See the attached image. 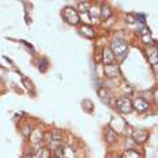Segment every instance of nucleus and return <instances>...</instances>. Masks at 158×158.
<instances>
[{"mask_svg":"<svg viewBox=\"0 0 158 158\" xmlns=\"http://www.w3.org/2000/svg\"><path fill=\"white\" fill-rule=\"evenodd\" d=\"M111 52L114 53L115 57H118V58L122 60L126 57V54H127L128 48L123 41H115V42H112V45H111Z\"/></svg>","mask_w":158,"mask_h":158,"instance_id":"obj_1","label":"nucleus"},{"mask_svg":"<svg viewBox=\"0 0 158 158\" xmlns=\"http://www.w3.org/2000/svg\"><path fill=\"white\" fill-rule=\"evenodd\" d=\"M62 16L68 23L73 24V26H76V24H78V22H80L78 12L74 8H72V7H65V8L62 10Z\"/></svg>","mask_w":158,"mask_h":158,"instance_id":"obj_2","label":"nucleus"},{"mask_svg":"<svg viewBox=\"0 0 158 158\" xmlns=\"http://www.w3.org/2000/svg\"><path fill=\"white\" fill-rule=\"evenodd\" d=\"M116 108L118 111H120L122 114H130L132 111V103L131 100L126 96H122V98L116 99Z\"/></svg>","mask_w":158,"mask_h":158,"instance_id":"obj_3","label":"nucleus"},{"mask_svg":"<svg viewBox=\"0 0 158 158\" xmlns=\"http://www.w3.org/2000/svg\"><path fill=\"white\" fill-rule=\"evenodd\" d=\"M104 73H106L107 77L114 78L118 77L120 74V69L118 64H110V65H104Z\"/></svg>","mask_w":158,"mask_h":158,"instance_id":"obj_4","label":"nucleus"},{"mask_svg":"<svg viewBox=\"0 0 158 158\" xmlns=\"http://www.w3.org/2000/svg\"><path fill=\"white\" fill-rule=\"evenodd\" d=\"M150 107V104L147 100H145L143 98H138L134 100V103H132V108H135L138 112H143V111H146L147 108Z\"/></svg>","mask_w":158,"mask_h":158,"instance_id":"obj_5","label":"nucleus"},{"mask_svg":"<svg viewBox=\"0 0 158 158\" xmlns=\"http://www.w3.org/2000/svg\"><path fill=\"white\" fill-rule=\"evenodd\" d=\"M149 138V132L146 130H135L132 132V139L136 142V143H145Z\"/></svg>","mask_w":158,"mask_h":158,"instance_id":"obj_6","label":"nucleus"},{"mask_svg":"<svg viewBox=\"0 0 158 158\" xmlns=\"http://www.w3.org/2000/svg\"><path fill=\"white\" fill-rule=\"evenodd\" d=\"M103 62L104 65H110V64H115V56L111 52V49H104L103 50Z\"/></svg>","mask_w":158,"mask_h":158,"instance_id":"obj_7","label":"nucleus"},{"mask_svg":"<svg viewBox=\"0 0 158 158\" xmlns=\"http://www.w3.org/2000/svg\"><path fill=\"white\" fill-rule=\"evenodd\" d=\"M98 95L100 96V99H102L104 103L110 104V100H111V98H112V95H111V92L108 91V89H106V88H99Z\"/></svg>","mask_w":158,"mask_h":158,"instance_id":"obj_8","label":"nucleus"},{"mask_svg":"<svg viewBox=\"0 0 158 158\" xmlns=\"http://www.w3.org/2000/svg\"><path fill=\"white\" fill-rule=\"evenodd\" d=\"M106 139H107V142L108 143H114V142L118 141V134L111 127H108L106 130Z\"/></svg>","mask_w":158,"mask_h":158,"instance_id":"obj_9","label":"nucleus"},{"mask_svg":"<svg viewBox=\"0 0 158 158\" xmlns=\"http://www.w3.org/2000/svg\"><path fill=\"white\" fill-rule=\"evenodd\" d=\"M141 34H142V42L145 45H152L154 42L152 39V37H150V33H149V30H147V28H142Z\"/></svg>","mask_w":158,"mask_h":158,"instance_id":"obj_10","label":"nucleus"},{"mask_svg":"<svg viewBox=\"0 0 158 158\" xmlns=\"http://www.w3.org/2000/svg\"><path fill=\"white\" fill-rule=\"evenodd\" d=\"M80 31H81V34L85 35L87 38H95V30H93L92 27H89V26H82V27L80 28Z\"/></svg>","mask_w":158,"mask_h":158,"instance_id":"obj_11","label":"nucleus"},{"mask_svg":"<svg viewBox=\"0 0 158 158\" xmlns=\"http://www.w3.org/2000/svg\"><path fill=\"white\" fill-rule=\"evenodd\" d=\"M149 60H150V64L153 65V68L156 69L157 66V62H158V54H157V49L154 48L152 53H149Z\"/></svg>","mask_w":158,"mask_h":158,"instance_id":"obj_12","label":"nucleus"},{"mask_svg":"<svg viewBox=\"0 0 158 158\" xmlns=\"http://www.w3.org/2000/svg\"><path fill=\"white\" fill-rule=\"evenodd\" d=\"M122 158H141V156H139L138 152H135V150H127V152H124Z\"/></svg>","mask_w":158,"mask_h":158,"instance_id":"obj_13","label":"nucleus"},{"mask_svg":"<svg viewBox=\"0 0 158 158\" xmlns=\"http://www.w3.org/2000/svg\"><path fill=\"white\" fill-rule=\"evenodd\" d=\"M100 15H102V18H106L107 19V18L111 16V10L107 6H103L102 10H100Z\"/></svg>","mask_w":158,"mask_h":158,"instance_id":"obj_14","label":"nucleus"},{"mask_svg":"<svg viewBox=\"0 0 158 158\" xmlns=\"http://www.w3.org/2000/svg\"><path fill=\"white\" fill-rule=\"evenodd\" d=\"M50 157V152H49V149H41L39 150V153H38V158H49Z\"/></svg>","mask_w":158,"mask_h":158,"instance_id":"obj_15","label":"nucleus"},{"mask_svg":"<svg viewBox=\"0 0 158 158\" xmlns=\"http://www.w3.org/2000/svg\"><path fill=\"white\" fill-rule=\"evenodd\" d=\"M22 132H23V135H24V136H30L33 131H31V127H30V126L24 124L23 127H22Z\"/></svg>","mask_w":158,"mask_h":158,"instance_id":"obj_16","label":"nucleus"},{"mask_svg":"<svg viewBox=\"0 0 158 158\" xmlns=\"http://www.w3.org/2000/svg\"><path fill=\"white\" fill-rule=\"evenodd\" d=\"M23 82L26 84V88H27V89H33V87H31V82H28L26 78H23Z\"/></svg>","mask_w":158,"mask_h":158,"instance_id":"obj_17","label":"nucleus"},{"mask_svg":"<svg viewBox=\"0 0 158 158\" xmlns=\"http://www.w3.org/2000/svg\"><path fill=\"white\" fill-rule=\"evenodd\" d=\"M136 19H139V22H141V23H145L146 22L145 16H143V15H138V16H136Z\"/></svg>","mask_w":158,"mask_h":158,"instance_id":"obj_18","label":"nucleus"},{"mask_svg":"<svg viewBox=\"0 0 158 158\" xmlns=\"http://www.w3.org/2000/svg\"><path fill=\"white\" fill-rule=\"evenodd\" d=\"M49 158H58V157H57V156H50Z\"/></svg>","mask_w":158,"mask_h":158,"instance_id":"obj_19","label":"nucleus"},{"mask_svg":"<svg viewBox=\"0 0 158 158\" xmlns=\"http://www.w3.org/2000/svg\"><path fill=\"white\" fill-rule=\"evenodd\" d=\"M116 158H120V157H116Z\"/></svg>","mask_w":158,"mask_h":158,"instance_id":"obj_20","label":"nucleus"}]
</instances>
